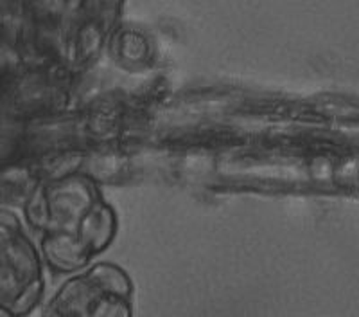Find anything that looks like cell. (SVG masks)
Segmentation results:
<instances>
[{"label":"cell","instance_id":"obj_1","mask_svg":"<svg viewBox=\"0 0 359 317\" xmlns=\"http://www.w3.org/2000/svg\"><path fill=\"white\" fill-rule=\"evenodd\" d=\"M24 220L45 265L56 274H76L94 264L118 231L117 209L86 173L40 182L25 202Z\"/></svg>","mask_w":359,"mask_h":317},{"label":"cell","instance_id":"obj_2","mask_svg":"<svg viewBox=\"0 0 359 317\" xmlns=\"http://www.w3.org/2000/svg\"><path fill=\"white\" fill-rule=\"evenodd\" d=\"M45 261L17 211L0 207V313L27 317L45 294Z\"/></svg>","mask_w":359,"mask_h":317},{"label":"cell","instance_id":"obj_3","mask_svg":"<svg viewBox=\"0 0 359 317\" xmlns=\"http://www.w3.org/2000/svg\"><path fill=\"white\" fill-rule=\"evenodd\" d=\"M135 285L114 261H94L70 274L41 310V317H133Z\"/></svg>","mask_w":359,"mask_h":317}]
</instances>
